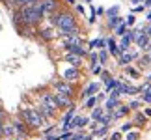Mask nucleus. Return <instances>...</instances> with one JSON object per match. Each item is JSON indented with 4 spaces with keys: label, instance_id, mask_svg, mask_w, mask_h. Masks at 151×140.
I'll list each match as a JSON object with an SVG mask.
<instances>
[{
    "label": "nucleus",
    "instance_id": "1",
    "mask_svg": "<svg viewBox=\"0 0 151 140\" xmlns=\"http://www.w3.org/2000/svg\"><path fill=\"white\" fill-rule=\"evenodd\" d=\"M52 25H56L58 28H60L63 38L65 36H77V34L80 32L77 22H75V17L71 13H56V19H54Z\"/></svg>",
    "mask_w": 151,
    "mask_h": 140
},
{
    "label": "nucleus",
    "instance_id": "2",
    "mask_svg": "<svg viewBox=\"0 0 151 140\" xmlns=\"http://www.w3.org/2000/svg\"><path fill=\"white\" fill-rule=\"evenodd\" d=\"M19 9L22 13V19H24L26 26H37L39 22H41V19H43V15H45V11H43V8L39 4L24 6V8H19Z\"/></svg>",
    "mask_w": 151,
    "mask_h": 140
},
{
    "label": "nucleus",
    "instance_id": "3",
    "mask_svg": "<svg viewBox=\"0 0 151 140\" xmlns=\"http://www.w3.org/2000/svg\"><path fill=\"white\" fill-rule=\"evenodd\" d=\"M22 118L26 120V123L30 127H41L45 116L37 108H28V110H22Z\"/></svg>",
    "mask_w": 151,
    "mask_h": 140
},
{
    "label": "nucleus",
    "instance_id": "4",
    "mask_svg": "<svg viewBox=\"0 0 151 140\" xmlns=\"http://www.w3.org/2000/svg\"><path fill=\"white\" fill-rule=\"evenodd\" d=\"M54 99H56L58 107H69V108L73 107L71 99H69V95H65V93H60V92H56V93H54Z\"/></svg>",
    "mask_w": 151,
    "mask_h": 140
},
{
    "label": "nucleus",
    "instance_id": "5",
    "mask_svg": "<svg viewBox=\"0 0 151 140\" xmlns=\"http://www.w3.org/2000/svg\"><path fill=\"white\" fill-rule=\"evenodd\" d=\"M39 6H41L43 8V11L45 13H52V11L56 9V0H41V2H39Z\"/></svg>",
    "mask_w": 151,
    "mask_h": 140
},
{
    "label": "nucleus",
    "instance_id": "6",
    "mask_svg": "<svg viewBox=\"0 0 151 140\" xmlns=\"http://www.w3.org/2000/svg\"><path fill=\"white\" fill-rule=\"evenodd\" d=\"M77 77H78V69L75 67V66L67 67L65 71H63V79H65V80H75Z\"/></svg>",
    "mask_w": 151,
    "mask_h": 140
},
{
    "label": "nucleus",
    "instance_id": "7",
    "mask_svg": "<svg viewBox=\"0 0 151 140\" xmlns=\"http://www.w3.org/2000/svg\"><path fill=\"white\" fill-rule=\"evenodd\" d=\"M56 92L65 93V95H69V97L73 95V88H71L69 84H65V82H58V84H56Z\"/></svg>",
    "mask_w": 151,
    "mask_h": 140
},
{
    "label": "nucleus",
    "instance_id": "8",
    "mask_svg": "<svg viewBox=\"0 0 151 140\" xmlns=\"http://www.w3.org/2000/svg\"><path fill=\"white\" fill-rule=\"evenodd\" d=\"M37 110H39V112H41L43 116H45V118H50V116L52 114H54V108H52V107H49V105H39V107H37Z\"/></svg>",
    "mask_w": 151,
    "mask_h": 140
},
{
    "label": "nucleus",
    "instance_id": "9",
    "mask_svg": "<svg viewBox=\"0 0 151 140\" xmlns=\"http://www.w3.org/2000/svg\"><path fill=\"white\" fill-rule=\"evenodd\" d=\"M97 90H99V84H97V82H91V84L88 86V88H86V92L82 93V99H86V97H91V95H93V93H95Z\"/></svg>",
    "mask_w": 151,
    "mask_h": 140
},
{
    "label": "nucleus",
    "instance_id": "10",
    "mask_svg": "<svg viewBox=\"0 0 151 140\" xmlns=\"http://www.w3.org/2000/svg\"><path fill=\"white\" fill-rule=\"evenodd\" d=\"M65 47H67L69 52H73V54H77V56H84L86 54V51L80 45H65Z\"/></svg>",
    "mask_w": 151,
    "mask_h": 140
},
{
    "label": "nucleus",
    "instance_id": "11",
    "mask_svg": "<svg viewBox=\"0 0 151 140\" xmlns=\"http://www.w3.org/2000/svg\"><path fill=\"white\" fill-rule=\"evenodd\" d=\"M80 58H82V56H77V54H73V52H69V54L65 56V62H69L75 67H78L80 66Z\"/></svg>",
    "mask_w": 151,
    "mask_h": 140
},
{
    "label": "nucleus",
    "instance_id": "12",
    "mask_svg": "<svg viewBox=\"0 0 151 140\" xmlns=\"http://www.w3.org/2000/svg\"><path fill=\"white\" fill-rule=\"evenodd\" d=\"M39 36H41L43 39H47V41H50V39H54V30H52V28H45V30H41L39 32Z\"/></svg>",
    "mask_w": 151,
    "mask_h": 140
},
{
    "label": "nucleus",
    "instance_id": "13",
    "mask_svg": "<svg viewBox=\"0 0 151 140\" xmlns=\"http://www.w3.org/2000/svg\"><path fill=\"white\" fill-rule=\"evenodd\" d=\"M43 103H45V105H49V107H52V108H56V107H58V103H56L54 95H50V93H45V95H43Z\"/></svg>",
    "mask_w": 151,
    "mask_h": 140
},
{
    "label": "nucleus",
    "instance_id": "14",
    "mask_svg": "<svg viewBox=\"0 0 151 140\" xmlns=\"http://www.w3.org/2000/svg\"><path fill=\"white\" fill-rule=\"evenodd\" d=\"M86 123H88V118H84V116H77V118L71 121V125H75V127H84Z\"/></svg>",
    "mask_w": 151,
    "mask_h": 140
},
{
    "label": "nucleus",
    "instance_id": "15",
    "mask_svg": "<svg viewBox=\"0 0 151 140\" xmlns=\"http://www.w3.org/2000/svg\"><path fill=\"white\" fill-rule=\"evenodd\" d=\"M80 41L82 39L78 38V34L77 36H65V45H80Z\"/></svg>",
    "mask_w": 151,
    "mask_h": 140
},
{
    "label": "nucleus",
    "instance_id": "16",
    "mask_svg": "<svg viewBox=\"0 0 151 140\" xmlns=\"http://www.w3.org/2000/svg\"><path fill=\"white\" fill-rule=\"evenodd\" d=\"M108 49H110V52H112L114 56H119V52H121V49L116 47V43L112 41V39H108Z\"/></svg>",
    "mask_w": 151,
    "mask_h": 140
},
{
    "label": "nucleus",
    "instance_id": "17",
    "mask_svg": "<svg viewBox=\"0 0 151 140\" xmlns=\"http://www.w3.org/2000/svg\"><path fill=\"white\" fill-rule=\"evenodd\" d=\"M116 107H118V97H110L106 101V110H114Z\"/></svg>",
    "mask_w": 151,
    "mask_h": 140
},
{
    "label": "nucleus",
    "instance_id": "18",
    "mask_svg": "<svg viewBox=\"0 0 151 140\" xmlns=\"http://www.w3.org/2000/svg\"><path fill=\"white\" fill-rule=\"evenodd\" d=\"M147 43H149V39H147V36H138V47H142V49H146L147 47Z\"/></svg>",
    "mask_w": 151,
    "mask_h": 140
},
{
    "label": "nucleus",
    "instance_id": "19",
    "mask_svg": "<svg viewBox=\"0 0 151 140\" xmlns=\"http://www.w3.org/2000/svg\"><path fill=\"white\" fill-rule=\"evenodd\" d=\"M127 112H129V107H121L119 110H116V112H114L112 118H121V116H125Z\"/></svg>",
    "mask_w": 151,
    "mask_h": 140
},
{
    "label": "nucleus",
    "instance_id": "20",
    "mask_svg": "<svg viewBox=\"0 0 151 140\" xmlns=\"http://www.w3.org/2000/svg\"><path fill=\"white\" fill-rule=\"evenodd\" d=\"M90 47H91V49H103L104 41H103V39H93V41L90 43Z\"/></svg>",
    "mask_w": 151,
    "mask_h": 140
},
{
    "label": "nucleus",
    "instance_id": "21",
    "mask_svg": "<svg viewBox=\"0 0 151 140\" xmlns=\"http://www.w3.org/2000/svg\"><path fill=\"white\" fill-rule=\"evenodd\" d=\"M131 39H132L131 36H125L123 39H121V45H119V49H121V51H125L127 47H129V43H131Z\"/></svg>",
    "mask_w": 151,
    "mask_h": 140
},
{
    "label": "nucleus",
    "instance_id": "22",
    "mask_svg": "<svg viewBox=\"0 0 151 140\" xmlns=\"http://www.w3.org/2000/svg\"><path fill=\"white\" fill-rule=\"evenodd\" d=\"M91 118L99 121V120L103 118V108H93V112H91Z\"/></svg>",
    "mask_w": 151,
    "mask_h": 140
},
{
    "label": "nucleus",
    "instance_id": "23",
    "mask_svg": "<svg viewBox=\"0 0 151 140\" xmlns=\"http://www.w3.org/2000/svg\"><path fill=\"white\" fill-rule=\"evenodd\" d=\"M97 99H99V97H93V95L88 97V101H86V108H93L95 103H97Z\"/></svg>",
    "mask_w": 151,
    "mask_h": 140
},
{
    "label": "nucleus",
    "instance_id": "24",
    "mask_svg": "<svg viewBox=\"0 0 151 140\" xmlns=\"http://www.w3.org/2000/svg\"><path fill=\"white\" fill-rule=\"evenodd\" d=\"M131 60H132V54H123V56L119 58V64H121V66H127Z\"/></svg>",
    "mask_w": 151,
    "mask_h": 140
},
{
    "label": "nucleus",
    "instance_id": "25",
    "mask_svg": "<svg viewBox=\"0 0 151 140\" xmlns=\"http://www.w3.org/2000/svg\"><path fill=\"white\" fill-rule=\"evenodd\" d=\"M8 4L19 9V8H22V4H24V0H8Z\"/></svg>",
    "mask_w": 151,
    "mask_h": 140
},
{
    "label": "nucleus",
    "instance_id": "26",
    "mask_svg": "<svg viewBox=\"0 0 151 140\" xmlns=\"http://www.w3.org/2000/svg\"><path fill=\"white\" fill-rule=\"evenodd\" d=\"M119 22H121V19H119V17H110V19H108V26H118L119 25Z\"/></svg>",
    "mask_w": 151,
    "mask_h": 140
},
{
    "label": "nucleus",
    "instance_id": "27",
    "mask_svg": "<svg viewBox=\"0 0 151 140\" xmlns=\"http://www.w3.org/2000/svg\"><path fill=\"white\" fill-rule=\"evenodd\" d=\"M15 129L19 131V133H22V135H24V133H26V127L22 125V123H19V121H15Z\"/></svg>",
    "mask_w": 151,
    "mask_h": 140
},
{
    "label": "nucleus",
    "instance_id": "28",
    "mask_svg": "<svg viewBox=\"0 0 151 140\" xmlns=\"http://www.w3.org/2000/svg\"><path fill=\"white\" fill-rule=\"evenodd\" d=\"M127 73H129L132 79H138V71H136V69H132V67H127Z\"/></svg>",
    "mask_w": 151,
    "mask_h": 140
},
{
    "label": "nucleus",
    "instance_id": "29",
    "mask_svg": "<svg viewBox=\"0 0 151 140\" xmlns=\"http://www.w3.org/2000/svg\"><path fill=\"white\" fill-rule=\"evenodd\" d=\"M41 0H24V4H22V8L24 6H36V4H39Z\"/></svg>",
    "mask_w": 151,
    "mask_h": 140
},
{
    "label": "nucleus",
    "instance_id": "30",
    "mask_svg": "<svg viewBox=\"0 0 151 140\" xmlns=\"http://www.w3.org/2000/svg\"><path fill=\"white\" fill-rule=\"evenodd\" d=\"M106 58H108V54H106L104 51H101V52H99V60H101V64H104V62H106Z\"/></svg>",
    "mask_w": 151,
    "mask_h": 140
},
{
    "label": "nucleus",
    "instance_id": "31",
    "mask_svg": "<svg viewBox=\"0 0 151 140\" xmlns=\"http://www.w3.org/2000/svg\"><path fill=\"white\" fill-rule=\"evenodd\" d=\"M62 140H73V135H71L69 131H65V133L62 135Z\"/></svg>",
    "mask_w": 151,
    "mask_h": 140
},
{
    "label": "nucleus",
    "instance_id": "32",
    "mask_svg": "<svg viewBox=\"0 0 151 140\" xmlns=\"http://www.w3.org/2000/svg\"><path fill=\"white\" fill-rule=\"evenodd\" d=\"M127 140H138V133H129V135H127Z\"/></svg>",
    "mask_w": 151,
    "mask_h": 140
},
{
    "label": "nucleus",
    "instance_id": "33",
    "mask_svg": "<svg viewBox=\"0 0 151 140\" xmlns=\"http://www.w3.org/2000/svg\"><path fill=\"white\" fill-rule=\"evenodd\" d=\"M4 135H13V127H4Z\"/></svg>",
    "mask_w": 151,
    "mask_h": 140
},
{
    "label": "nucleus",
    "instance_id": "34",
    "mask_svg": "<svg viewBox=\"0 0 151 140\" xmlns=\"http://www.w3.org/2000/svg\"><path fill=\"white\" fill-rule=\"evenodd\" d=\"M116 34L123 36V34H125V25H119V26H118V32H116Z\"/></svg>",
    "mask_w": 151,
    "mask_h": 140
},
{
    "label": "nucleus",
    "instance_id": "35",
    "mask_svg": "<svg viewBox=\"0 0 151 140\" xmlns=\"http://www.w3.org/2000/svg\"><path fill=\"white\" fill-rule=\"evenodd\" d=\"M99 121H101L103 125H108V123H110V116H104V118H101Z\"/></svg>",
    "mask_w": 151,
    "mask_h": 140
},
{
    "label": "nucleus",
    "instance_id": "36",
    "mask_svg": "<svg viewBox=\"0 0 151 140\" xmlns=\"http://www.w3.org/2000/svg\"><path fill=\"white\" fill-rule=\"evenodd\" d=\"M86 136L82 135V133H77V135H73V140H84Z\"/></svg>",
    "mask_w": 151,
    "mask_h": 140
},
{
    "label": "nucleus",
    "instance_id": "37",
    "mask_svg": "<svg viewBox=\"0 0 151 140\" xmlns=\"http://www.w3.org/2000/svg\"><path fill=\"white\" fill-rule=\"evenodd\" d=\"M106 133V127H101L99 131H95V136H101V135H104Z\"/></svg>",
    "mask_w": 151,
    "mask_h": 140
},
{
    "label": "nucleus",
    "instance_id": "38",
    "mask_svg": "<svg viewBox=\"0 0 151 140\" xmlns=\"http://www.w3.org/2000/svg\"><path fill=\"white\" fill-rule=\"evenodd\" d=\"M91 71H93V75H99L103 69H101V66H93V69H91Z\"/></svg>",
    "mask_w": 151,
    "mask_h": 140
},
{
    "label": "nucleus",
    "instance_id": "39",
    "mask_svg": "<svg viewBox=\"0 0 151 140\" xmlns=\"http://www.w3.org/2000/svg\"><path fill=\"white\" fill-rule=\"evenodd\" d=\"M144 121H146V118H144L142 114H138L136 116V123H144Z\"/></svg>",
    "mask_w": 151,
    "mask_h": 140
},
{
    "label": "nucleus",
    "instance_id": "40",
    "mask_svg": "<svg viewBox=\"0 0 151 140\" xmlns=\"http://www.w3.org/2000/svg\"><path fill=\"white\" fill-rule=\"evenodd\" d=\"M144 101H146V103H151V92H149V93H144Z\"/></svg>",
    "mask_w": 151,
    "mask_h": 140
},
{
    "label": "nucleus",
    "instance_id": "41",
    "mask_svg": "<svg viewBox=\"0 0 151 140\" xmlns=\"http://www.w3.org/2000/svg\"><path fill=\"white\" fill-rule=\"evenodd\" d=\"M116 13H118V8H112V9H108V15H110V17H112V15H116Z\"/></svg>",
    "mask_w": 151,
    "mask_h": 140
},
{
    "label": "nucleus",
    "instance_id": "42",
    "mask_svg": "<svg viewBox=\"0 0 151 140\" xmlns=\"http://www.w3.org/2000/svg\"><path fill=\"white\" fill-rule=\"evenodd\" d=\"M121 138V135H119V133H114V135H112V138H110V140H119Z\"/></svg>",
    "mask_w": 151,
    "mask_h": 140
},
{
    "label": "nucleus",
    "instance_id": "43",
    "mask_svg": "<svg viewBox=\"0 0 151 140\" xmlns=\"http://www.w3.org/2000/svg\"><path fill=\"white\" fill-rule=\"evenodd\" d=\"M134 22V15H129V19H127V25H132Z\"/></svg>",
    "mask_w": 151,
    "mask_h": 140
},
{
    "label": "nucleus",
    "instance_id": "44",
    "mask_svg": "<svg viewBox=\"0 0 151 140\" xmlns=\"http://www.w3.org/2000/svg\"><path fill=\"white\" fill-rule=\"evenodd\" d=\"M131 129V123H125L123 127H121V131H129Z\"/></svg>",
    "mask_w": 151,
    "mask_h": 140
},
{
    "label": "nucleus",
    "instance_id": "45",
    "mask_svg": "<svg viewBox=\"0 0 151 140\" xmlns=\"http://www.w3.org/2000/svg\"><path fill=\"white\" fill-rule=\"evenodd\" d=\"M2 135H4V125H2V120H0V138H2Z\"/></svg>",
    "mask_w": 151,
    "mask_h": 140
},
{
    "label": "nucleus",
    "instance_id": "46",
    "mask_svg": "<svg viewBox=\"0 0 151 140\" xmlns=\"http://www.w3.org/2000/svg\"><path fill=\"white\" fill-rule=\"evenodd\" d=\"M131 107H132V108H138V107H140V103L134 101V103H131Z\"/></svg>",
    "mask_w": 151,
    "mask_h": 140
},
{
    "label": "nucleus",
    "instance_id": "47",
    "mask_svg": "<svg viewBox=\"0 0 151 140\" xmlns=\"http://www.w3.org/2000/svg\"><path fill=\"white\" fill-rule=\"evenodd\" d=\"M47 140H62V138H52V136H49Z\"/></svg>",
    "mask_w": 151,
    "mask_h": 140
},
{
    "label": "nucleus",
    "instance_id": "48",
    "mask_svg": "<svg viewBox=\"0 0 151 140\" xmlns=\"http://www.w3.org/2000/svg\"><path fill=\"white\" fill-rule=\"evenodd\" d=\"M146 6H151V0H146Z\"/></svg>",
    "mask_w": 151,
    "mask_h": 140
},
{
    "label": "nucleus",
    "instance_id": "49",
    "mask_svg": "<svg viewBox=\"0 0 151 140\" xmlns=\"http://www.w3.org/2000/svg\"><path fill=\"white\" fill-rule=\"evenodd\" d=\"M84 140H91V136H86V138H84Z\"/></svg>",
    "mask_w": 151,
    "mask_h": 140
},
{
    "label": "nucleus",
    "instance_id": "50",
    "mask_svg": "<svg viewBox=\"0 0 151 140\" xmlns=\"http://www.w3.org/2000/svg\"><path fill=\"white\" fill-rule=\"evenodd\" d=\"M131 2H134V4H136V2H140V0H131Z\"/></svg>",
    "mask_w": 151,
    "mask_h": 140
},
{
    "label": "nucleus",
    "instance_id": "51",
    "mask_svg": "<svg viewBox=\"0 0 151 140\" xmlns=\"http://www.w3.org/2000/svg\"><path fill=\"white\" fill-rule=\"evenodd\" d=\"M69 4H75V0H69Z\"/></svg>",
    "mask_w": 151,
    "mask_h": 140
},
{
    "label": "nucleus",
    "instance_id": "52",
    "mask_svg": "<svg viewBox=\"0 0 151 140\" xmlns=\"http://www.w3.org/2000/svg\"><path fill=\"white\" fill-rule=\"evenodd\" d=\"M4 4H8V0H4Z\"/></svg>",
    "mask_w": 151,
    "mask_h": 140
},
{
    "label": "nucleus",
    "instance_id": "53",
    "mask_svg": "<svg viewBox=\"0 0 151 140\" xmlns=\"http://www.w3.org/2000/svg\"><path fill=\"white\" fill-rule=\"evenodd\" d=\"M149 36H151V30H149Z\"/></svg>",
    "mask_w": 151,
    "mask_h": 140
},
{
    "label": "nucleus",
    "instance_id": "54",
    "mask_svg": "<svg viewBox=\"0 0 151 140\" xmlns=\"http://www.w3.org/2000/svg\"><path fill=\"white\" fill-rule=\"evenodd\" d=\"M149 79H151V77H149Z\"/></svg>",
    "mask_w": 151,
    "mask_h": 140
}]
</instances>
